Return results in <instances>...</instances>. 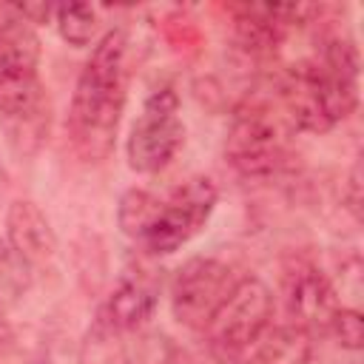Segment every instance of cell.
I'll return each mask as SVG.
<instances>
[{
    "label": "cell",
    "instance_id": "cell-1",
    "mask_svg": "<svg viewBox=\"0 0 364 364\" xmlns=\"http://www.w3.org/2000/svg\"><path fill=\"white\" fill-rule=\"evenodd\" d=\"M358 48L350 37L321 34L316 51L276 80V100L293 131L324 134L358 105Z\"/></svg>",
    "mask_w": 364,
    "mask_h": 364
},
{
    "label": "cell",
    "instance_id": "cell-2",
    "mask_svg": "<svg viewBox=\"0 0 364 364\" xmlns=\"http://www.w3.org/2000/svg\"><path fill=\"white\" fill-rule=\"evenodd\" d=\"M128 57L131 43L125 28H108L77 77L65 131L74 154L85 162H102L114 151L128 100Z\"/></svg>",
    "mask_w": 364,
    "mask_h": 364
},
{
    "label": "cell",
    "instance_id": "cell-3",
    "mask_svg": "<svg viewBox=\"0 0 364 364\" xmlns=\"http://www.w3.org/2000/svg\"><path fill=\"white\" fill-rule=\"evenodd\" d=\"M40 37L14 6L0 3V125L9 145L31 156L48 136V97L40 82Z\"/></svg>",
    "mask_w": 364,
    "mask_h": 364
},
{
    "label": "cell",
    "instance_id": "cell-4",
    "mask_svg": "<svg viewBox=\"0 0 364 364\" xmlns=\"http://www.w3.org/2000/svg\"><path fill=\"white\" fill-rule=\"evenodd\" d=\"M293 125L287 122L276 94L270 97H247L233 108L228 139H225V159L230 168L247 179L273 176L287 165V142Z\"/></svg>",
    "mask_w": 364,
    "mask_h": 364
},
{
    "label": "cell",
    "instance_id": "cell-5",
    "mask_svg": "<svg viewBox=\"0 0 364 364\" xmlns=\"http://www.w3.org/2000/svg\"><path fill=\"white\" fill-rule=\"evenodd\" d=\"M273 324V293L256 276H242L228 299L208 321L205 341L219 364H236V358Z\"/></svg>",
    "mask_w": 364,
    "mask_h": 364
},
{
    "label": "cell",
    "instance_id": "cell-6",
    "mask_svg": "<svg viewBox=\"0 0 364 364\" xmlns=\"http://www.w3.org/2000/svg\"><path fill=\"white\" fill-rule=\"evenodd\" d=\"M216 185L208 176H191L188 182L176 185L168 196L156 199L154 216L136 245L151 256H168L191 242L216 208Z\"/></svg>",
    "mask_w": 364,
    "mask_h": 364
},
{
    "label": "cell",
    "instance_id": "cell-7",
    "mask_svg": "<svg viewBox=\"0 0 364 364\" xmlns=\"http://www.w3.org/2000/svg\"><path fill=\"white\" fill-rule=\"evenodd\" d=\"M182 142L185 125L179 119V97L173 88H156L128 131V165L139 173H156L176 156Z\"/></svg>",
    "mask_w": 364,
    "mask_h": 364
},
{
    "label": "cell",
    "instance_id": "cell-8",
    "mask_svg": "<svg viewBox=\"0 0 364 364\" xmlns=\"http://www.w3.org/2000/svg\"><path fill=\"white\" fill-rule=\"evenodd\" d=\"M242 276L233 270V264L216 259V256H193L188 259L173 282H171V310L173 318L188 330H205L219 304L228 299V293L236 287Z\"/></svg>",
    "mask_w": 364,
    "mask_h": 364
},
{
    "label": "cell",
    "instance_id": "cell-9",
    "mask_svg": "<svg viewBox=\"0 0 364 364\" xmlns=\"http://www.w3.org/2000/svg\"><path fill=\"white\" fill-rule=\"evenodd\" d=\"M282 304L290 318V324L301 327L310 336H324L330 333L333 316L341 307V299L327 279V273L301 253H293L282 264Z\"/></svg>",
    "mask_w": 364,
    "mask_h": 364
},
{
    "label": "cell",
    "instance_id": "cell-10",
    "mask_svg": "<svg viewBox=\"0 0 364 364\" xmlns=\"http://www.w3.org/2000/svg\"><path fill=\"white\" fill-rule=\"evenodd\" d=\"M159 284H162V279L156 276V270H151L145 264L125 267L119 273L114 290L105 296V301L97 313V324H102L119 336L139 330L156 310Z\"/></svg>",
    "mask_w": 364,
    "mask_h": 364
},
{
    "label": "cell",
    "instance_id": "cell-11",
    "mask_svg": "<svg viewBox=\"0 0 364 364\" xmlns=\"http://www.w3.org/2000/svg\"><path fill=\"white\" fill-rule=\"evenodd\" d=\"M6 242L9 247L34 270L48 264L57 256V233L43 213V208L31 199H14L6 210Z\"/></svg>",
    "mask_w": 364,
    "mask_h": 364
},
{
    "label": "cell",
    "instance_id": "cell-12",
    "mask_svg": "<svg viewBox=\"0 0 364 364\" xmlns=\"http://www.w3.org/2000/svg\"><path fill=\"white\" fill-rule=\"evenodd\" d=\"M310 353H313V336L284 321V324H270L236 358V364H307Z\"/></svg>",
    "mask_w": 364,
    "mask_h": 364
},
{
    "label": "cell",
    "instance_id": "cell-13",
    "mask_svg": "<svg viewBox=\"0 0 364 364\" xmlns=\"http://www.w3.org/2000/svg\"><path fill=\"white\" fill-rule=\"evenodd\" d=\"M31 267L0 239V316H6L31 287Z\"/></svg>",
    "mask_w": 364,
    "mask_h": 364
},
{
    "label": "cell",
    "instance_id": "cell-14",
    "mask_svg": "<svg viewBox=\"0 0 364 364\" xmlns=\"http://www.w3.org/2000/svg\"><path fill=\"white\" fill-rule=\"evenodd\" d=\"M54 23L60 28V37L71 46H88L97 40V31H100V14L94 6H85V3L57 6Z\"/></svg>",
    "mask_w": 364,
    "mask_h": 364
},
{
    "label": "cell",
    "instance_id": "cell-15",
    "mask_svg": "<svg viewBox=\"0 0 364 364\" xmlns=\"http://www.w3.org/2000/svg\"><path fill=\"white\" fill-rule=\"evenodd\" d=\"M156 193L151 191H142V188H131L122 193L119 199V208H117V222L122 228L125 236H131L134 242L142 236V230L148 228L151 216H154V208H156Z\"/></svg>",
    "mask_w": 364,
    "mask_h": 364
},
{
    "label": "cell",
    "instance_id": "cell-16",
    "mask_svg": "<svg viewBox=\"0 0 364 364\" xmlns=\"http://www.w3.org/2000/svg\"><path fill=\"white\" fill-rule=\"evenodd\" d=\"M330 333L338 338V344L344 350H361V341H364V318L355 307H338V313L333 316V324H330Z\"/></svg>",
    "mask_w": 364,
    "mask_h": 364
},
{
    "label": "cell",
    "instance_id": "cell-17",
    "mask_svg": "<svg viewBox=\"0 0 364 364\" xmlns=\"http://www.w3.org/2000/svg\"><path fill=\"white\" fill-rule=\"evenodd\" d=\"M344 199H347L350 213L355 219H361V162L358 159L350 168V176H347V185H344Z\"/></svg>",
    "mask_w": 364,
    "mask_h": 364
},
{
    "label": "cell",
    "instance_id": "cell-18",
    "mask_svg": "<svg viewBox=\"0 0 364 364\" xmlns=\"http://www.w3.org/2000/svg\"><path fill=\"white\" fill-rule=\"evenodd\" d=\"M6 191V171H3V165H0V193Z\"/></svg>",
    "mask_w": 364,
    "mask_h": 364
}]
</instances>
